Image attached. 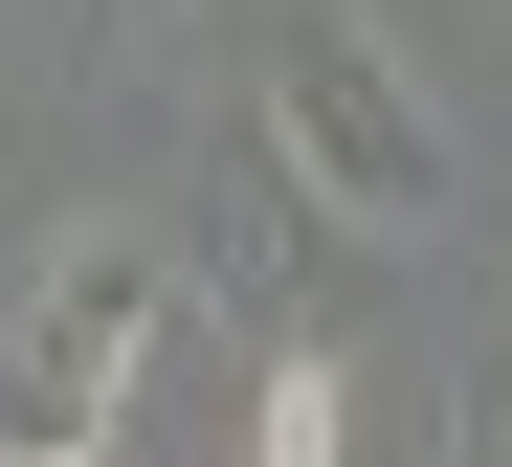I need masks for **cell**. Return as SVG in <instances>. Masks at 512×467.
<instances>
[{
    "label": "cell",
    "mask_w": 512,
    "mask_h": 467,
    "mask_svg": "<svg viewBox=\"0 0 512 467\" xmlns=\"http://www.w3.org/2000/svg\"><path fill=\"white\" fill-rule=\"evenodd\" d=\"M245 467H357V379H334V356H268V401H245Z\"/></svg>",
    "instance_id": "obj_3"
},
{
    "label": "cell",
    "mask_w": 512,
    "mask_h": 467,
    "mask_svg": "<svg viewBox=\"0 0 512 467\" xmlns=\"http://www.w3.org/2000/svg\"><path fill=\"white\" fill-rule=\"evenodd\" d=\"M156 312H179L156 245H67L23 290V334H0V467H112L134 445V379H156Z\"/></svg>",
    "instance_id": "obj_2"
},
{
    "label": "cell",
    "mask_w": 512,
    "mask_h": 467,
    "mask_svg": "<svg viewBox=\"0 0 512 467\" xmlns=\"http://www.w3.org/2000/svg\"><path fill=\"white\" fill-rule=\"evenodd\" d=\"M268 156L334 201V245H423L446 223V112H423V67L357 23V0H268Z\"/></svg>",
    "instance_id": "obj_1"
}]
</instances>
